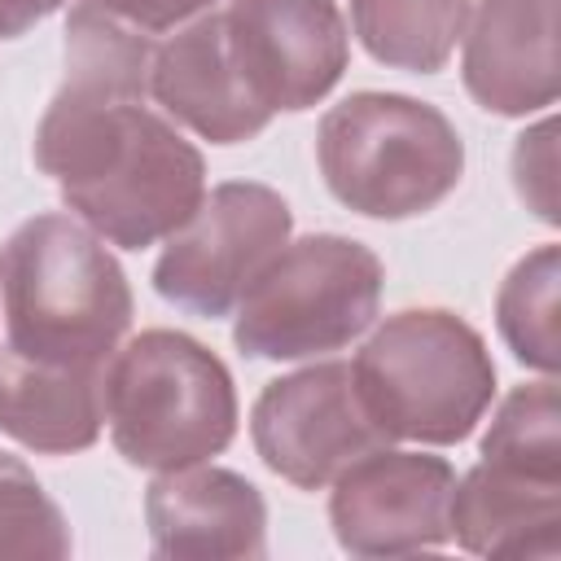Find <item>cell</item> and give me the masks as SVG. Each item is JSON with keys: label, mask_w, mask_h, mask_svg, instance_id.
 Returning a JSON list of instances; mask_svg holds the SVG:
<instances>
[{"label": "cell", "mask_w": 561, "mask_h": 561, "mask_svg": "<svg viewBox=\"0 0 561 561\" xmlns=\"http://www.w3.org/2000/svg\"><path fill=\"white\" fill-rule=\"evenodd\" d=\"M149 96L167 110V118L184 123L210 145H241L272 123L232 66L219 9L197 13L153 48Z\"/></svg>", "instance_id": "13"}, {"label": "cell", "mask_w": 561, "mask_h": 561, "mask_svg": "<svg viewBox=\"0 0 561 561\" xmlns=\"http://www.w3.org/2000/svg\"><path fill=\"white\" fill-rule=\"evenodd\" d=\"M294 237L289 202L254 180L215 184L153 263V294L188 316H228L263 263Z\"/></svg>", "instance_id": "7"}, {"label": "cell", "mask_w": 561, "mask_h": 561, "mask_svg": "<svg viewBox=\"0 0 561 561\" xmlns=\"http://www.w3.org/2000/svg\"><path fill=\"white\" fill-rule=\"evenodd\" d=\"M351 377L386 438L425 447L465 443L495 399V359L482 333L447 307L386 316L359 346Z\"/></svg>", "instance_id": "4"}, {"label": "cell", "mask_w": 561, "mask_h": 561, "mask_svg": "<svg viewBox=\"0 0 561 561\" xmlns=\"http://www.w3.org/2000/svg\"><path fill=\"white\" fill-rule=\"evenodd\" d=\"M561 245L543 241L526 250L495 289V329L517 364L539 377L561 368Z\"/></svg>", "instance_id": "17"}, {"label": "cell", "mask_w": 561, "mask_h": 561, "mask_svg": "<svg viewBox=\"0 0 561 561\" xmlns=\"http://www.w3.org/2000/svg\"><path fill=\"white\" fill-rule=\"evenodd\" d=\"M0 307L4 351L66 368H105L136 316L123 263L66 210L31 215L4 237Z\"/></svg>", "instance_id": "2"}, {"label": "cell", "mask_w": 561, "mask_h": 561, "mask_svg": "<svg viewBox=\"0 0 561 561\" xmlns=\"http://www.w3.org/2000/svg\"><path fill=\"white\" fill-rule=\"evenodd\" d=\"M465 92L500 118L557 101V0H478L465 22Z\"/></svg>", "instance_id": "12"}, {"label": "cell", "mask_w": 561, "mask_h": 561, "mask_svg": "<svg viewBox=\"0 0 561 561\" xmlns=\"http://www.w3.org/2000/svg\"><path fill=\"white\" fill-rule=\"evenodd\" d=\"M486 465H500L508 473L535 478V482H561V394L557 377L522 381L513 386L482 443H478Z\"/></svg>", "instance_id": "18"}, {"label": "cell", "mask_w": 561, "mask_h": 561, "mask_svg": "<svg viewBox=\"0 0 561 561\" xmlns=\"http://www.w3.org/2000/svg\"><path fill=\"white\" fill-rule=\"evenodd\" d=\"M250 443L276 478L298 491H320L351 460L390 438L364 412L351 364L311 359L259 390L250 408Z\"/></svg>", "instance_id": "8"}, {"label": "cell", "mask_w": 561, "mask_h": 561, "mask_svg": "<svg viewBox=\"0 0 561 561\" xmlns=\"http://www.w3.org/2000/svg\"><path fill=\"white\" fill-rule=\"evenodd\" d=\"M386 289L381 259L342 232L289 237L232 307V346L245 359H320L368 333Z\"/></svg>", "instance_id": "6"}, {"label": "cell", "mask_w": 561, "mask_h": 561, "mask_svg": "<svg viewBox=\"0 0 561 561\" xmlns=\"http://www.w3.org/2000/svg\"><path fill=\"white\" fill-rule=\"evenodd\" d=\"M447 526L473 557H557L561 482H535L478 460L451 486Z\"/></svg>", "instance_id": "14"}, {"label": "cell", "mask_w": 561, "mask_h": 561, "mask_svg": "<svg viewBox=\"0 0 561 561\" xmlns=\"http://www.w3.org/2000/svg\"><path fill=\"white\" fill-rule=\"evenodd\" d=\"M149 552L162 561H241L267 557L263 491L210 460L162 469L145 486Z\"/></svg>", "instance_id": "11"}, {"label": "cell", "mask_w": 561, "mask_h": 561, "mask_svg": "<svg viewBox=\"0 0 561 561\" xmlns=\"http://www.w3.org/2000/svg\"><path fill=\"white\" fill-rule=\"evenodd\" d=\"M101 408L114 451L149 473L215 460L237 438L228 364L180 329H145L105 364Z\"/></svg>", "instance_id": "3"}, {"label": "cell", "mask_w": 561, "mask_h": 561, "mask_svg": "<svg viewBox=\"0 0 561 561\" xmlns=\"http://www.w3.org/2000/svg\"><path fill=\"white\" fill-rule=\"evenodd\" d=\"M473 0H351V35L359 48L408 75H438L469 22Z\"/></svg>", "instance_id": "16"}, {"label": "cell", "mask_w": 561, "mask_h": 561, "mask_svg": "<svg viewBox=\"0 0 561 561\" xmlns=\"http://www.w3.org/2000/svg\"><path fill=\"white\" fill-rule=\"evenodd\" d=\"M105 368L39 364L0 351V434L39 456L88 451L105 430Z\"/></svg>", "instance_id": "15"}, {"label": "cell", "mask_w": 561, "mask_h": 561, "mask_svg": "<svg viewBox=\"0 0 561 561\" xmlns=\"http://www.w3.org/2000/svg\"><path fill=\"white\" fill-rule=\"evenodd\" d=\"M329 526L351 557H408L451 543L456 469L430 451L373 447L329 482Z\"/></svg>", "instance_id": "9"}, {"label": "cell", "mask_w": 561, "mask_h": 561, "mask_svg": "<svg viewBox=\"0 0 561 561\" xmlns=\"http://www.w3.org/2000/svg\"><path fill=\"white\" fill-rule=\"evenodd\" d=\"M324 188L364 219H412L447 202L465 175L456 123L403 92H351L316 127Z\"/></svg>", "instance_id": "5"}, {"label": "cell", "mask_w": 561, "mask_h": 561, "mask_svg": "<svg viewBox=\"0 0 561 561\" xmlns=\"http://www.w3.org/2000/svg\"><path fill=\"white\" fill-rule=\"evenodd\" d=\"M66 0H0V39H18L31 26H39L48 13H57Z\"/></svg>", "instance_id": "22"}, {"label": "cell", "mask_w": 561, "mask_h": 561, "mask_svg": "<svg viewBox=\"0 0 561 561\" xmlns=\"http://www.w3.org/2000/svg\"><path fill=\"white\" fill-rule=\"evenodd\" d=\"M75 539L53 504V495L39 486L31 465L22 456L0 451V557H44L61 561L70 557Z\"/></svg>", "instance_id": "19"}, {"label": "cell", "mask_w": 561, "mask_h": 561, "mask_svg": "<svg viewBox=\"0 0 561 561\" xmlns=\"http://www.w3.org/2000/svg\"><path fill=\"white\" fill-rule=\"evenodd\" d=\"M153 35L96 0L66 18V79L35 127V167L105 245L167 241L206 197V158L180 127L149 110Z\"/></svg>", "instance_id": "1"}, {"label": "cell", "mask_w": 561, "mask_h": 561, "mask_svg": "<svg viewBox=\"0 0 561 561\" xmlns=\"http://www.w3.org/2000/svg\"><path fill=\"white\" fill-rule=\"evenodd\" d=\"M219 13L245 92L272 118L320 105L351 61V31L333 0H228Z\"/></svg>", "instance_id": "10"}, {"label": "cell", "mask_w": 561, "mask_h": 561, "mask_svg": "<svg viewBox=\"0 0 561 561\" xmlns=\"http://www.w3.org/2000/svg\"><path fill=\"white\" fill-rule=\"evenodd\" d=\"M101 9H110L114 18L149 31V35H162V31H175L184 22H193L197 13L215 9V0H96Z\"/></svg>", "instance_id": "21"}, {"label": "cell", "mask_w": 561, "mask_h": 561, "mask_svg": "<svg viewBox=\"0 0 561 561\" xmlns=\"http://www.w3.org/2000/svg\"><path fill=\"white\" fill-rule=\"evenodd\" d=\"M557 123L552 114H543L535 127H526L513 145V188L526 202V210H535L539 224L557 228Z\"/></svg>", "instance_id": "20"}]
</instances>
